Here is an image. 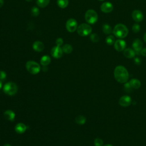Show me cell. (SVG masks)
I'll return each instance as SVG.
<instances>
[{
    "instance_id": "cell-1",
    "label": "cell",
    "mask_w": 146,
    "mask_h": 146,
    "mask_svg": "<svg viewBox=\"0 0 146 146\" xmlns=\"http://www.w3.org/2000/svg\"><path fill=\"white\" fill-rule=\"evenodd\" d=\"M114 77L119 83H126L129 78V74L127 69L123 66L119 65L114 70Z\"/></svg>"
},
{
    "instance_id": "cell-2",
    "label": "cell",
    "mask_w": 146,
    "mask_h": 146,
    "mask_svg": "<svg viewBox=\"0 0 146 146\" xmlns=\"http://www.w3.org/2000/svg\"><path fill=\"white\" fill-rule=\"evenodd\" d=\"M114 36L119 38L122 39L126 37L128 34V30L127 28L123 24H117L113 30Z\"/></svg>"
},
{
    "instance_id": "cell-3",
    "label": "cell",
    "mask_w": 146,
    "mask_h": 146,
    "mask_svg": "<svg viewBox=\"0 0 146 146\" xmlns=\"http://www.w3.org/2000/svg\"><path fill=\"white\" fill-rule=\"evenodd\" d=\"M26 68L29 72L33 75L37 74L41 70L39 64L35 61H29L26 63Z\"/></svg>"
},
{
    "instance_id": "cell-4",
    "label": "cell",
    "mask_w": 146,
    "mask_h": 146,
    "mask_svg": "<svg viewBox=\"0 0 146 146\" xmlns=\"http://www.w3.org/2000/svg\"><path fill=\"white\" fill-rule=\"evenodd\" d=\"M18 89L17 85L14 82L7 83L3 87L4 92L10 96L15 95L17 93Z\"/></svg>"
},
{
    "instance_id": "cell-5",
    "label": "cell",
    "mask_w": 146,
    "mask_h": 146,
    "mask_svg": "<svg viewBox=\"0 0 146 146\" xmlns=\"http://www.w3.org/2000/svg\"><path fill=\"white\" fill-rule=\"evenodd\" d=\"M85 20L87 23L89 24H95L98 19V16L97 13L93 10L89 9L85 13Z\"/></svg>"
},
{
    "instance_id": "cell-6",
    "label": "cell",
    "mask_w": 146,
    "mask_h": 146,
    "mask_svg": "<svg viewBox=\"0 0 146 146\" xmlns=\"http://www.w3.org/2000/svg\"><path fill=\"white\" fill-rule=\"evenodd\" d=\"M78 34L82 37H86L90 34L92 32V28L87 24H82L77 28Z\"/></svg>"
},
{
    "instance_id": "cell-7",
    "label": "cell",
    "mask_w": 146,
    "mask_h": 146,
    "mask_svg": "<svg viewBox=\"0 0 146 146\" xmlns=\"http://www.w3.org/2000/svg\"><path fill=\"white\" fill-rule=\"evenodd\" d=\"M67 30L70 33L74 32L78 28L77 21L74 18H70L67 20L66 24Z\"/></svg>"
},
{
    "instance_id": "cell-8",
    "label": "cell",
    "mask_w": 146,
    "mask_h": 146,
    "mask_svg": "<svg viewBox=\"0 0 146 146\" xmlns=\"http://www.w3.org/2000/svg\"><path fill=\"white\" fill-rule=\"evenodd\" d=\"M132 103V99L130 96L124 95L122 96L119 100V105L122 107H128Z\"/></svg>"
},
{
    "instance_id": "cell-9",
    "label": "cell",
    "mask_w": 146,
    "mask_h": 146,
    "mask_svg": "<svg viewBox=\"0 0 146 146\" xmlns=\"http://www.w3.org/2000/svg\"><path fill=\"white\" fill-rule=\"evenodd\" d=\"M63 51L62 48H61L59 46H54L52 48L51 50V54L54 58H60L62 57L63 55Z\"/></svg>"
},
{
    "instance_id": "cell-10",
    "label": "cell",
    "mask_w": 146,
    "mask_h": 146,
    "mask_svg": "<svg viewBox=\"0 0 146 146\" xmlns=\"http://www.w3.org/2000/svg\"><path fill=\"white\" fill-rule=\"evenodd\" d=\"M101 10L105 13H109L114 10V6L111 3L106 2L103 3L101 6Z\"/></svg>"
},
{
    "instance_id": "cell-11",
    "label": "cell",
    "mask_w": 146,
    "mask_h": 146,
    "mask_svg": "<svg viewBox=\"0 0 146 146\" xmlns=\"http://www.w3.org/2000/svg\"><path fill=\"white\" fill-rule=\"evenodd\" d=\"M132 47L135 53L137 54H139L143 48V42L138 38L135 39L132 43Z\"/></svg>"
},
{
    "instance_id": "cell-12",
    "label": "cell",
    "mask_w": 146,
    "mask_h": 146,
    "mask_svg": "<svg viewBox=\"0 0 146 146\" xmlns=\"http://www.w3.org/2000/svg\"><path fill=\"white\" fill-rule=\"evenodd\" d=\"M126 47V43L124 40L118 39L114 43V48L118 51H123Z\"/></svg>"
},
{
    "instance_id": "cell-13",
    "label": "cell",
    "mask_w": 146,
    "mask_h": 146,
    "mask_svg": "<svg viewBox=\"0 0 146 146\" xmlns=\"http://www.w3.org/2000/svg\"><path fill=\"white\" fill-rule=\"evenodd\" d=\"M132 19L136 22H140L143 21L144 16L143 13L139 10H135L132 13Z\"/></svg>"
},
{
    "instance_id": "cell-14",
    "label": "cell",
    "mask_w": 146,
    "mask_h": 146,
    "mask_svg": "<svg viewBox=\"0 0 146 146\" xmlns=\"http://www.w3.org/2000/svg\"><path fill=\"white\" fill-rule=\"evenodd\" d=\"M4 116L5 119L9 120V121H13L15 119L16 114L12 110H7L4 113Z\"/></svg>"
},
{
    "instance_id": "cell-15",
    "label": "cell",
    "mask_w": 146,
    "mask_h": 146,
    "mask_svg": "<svg viewBox=\"0 0 146 146\" xmlns=\"http://www.w3.org/2000/svg\"><path fill=\"white\" fill-rule=\"evenodd\" d=\"M28 128V126H26L22 123H18L16 127H15V131L18 133V134H23L24 133L27 128Z\"/></svg>"
},
{
    "instance_id": "cell-16",
    "label": "cell",
    "mask_w": 146,
    "mask_h": 146,
    "mask_svg": "<svg viewBox=\"0 0 146 146\" xmlns=\"http://www.w3.org/2000/svg\"><path fill=\"white\" fill-rule=\"evenodd\" d=\"M123 54L124 55L125 57H126L127 58H129V59H131L135 57V55H136V53L134 51V50L131 49V48H127L124 50L123 51Z\"/></svg>"
},
{
    "instance_id": "cell-17",
    "label": "cell",
    "mask_w": 146,
    "mask_h": 146,
    "mask_svg": "<svg viewBox=\"0 0 146 146\" xmlns=\"http://www.w3.org/2000/svg\"><path fill=\"white\" fill-rule=\"evenodd\" d=\"M44 44L41 41H36L33 43V49L37 52H41L44 49Z\"/></svg>"
},
{
    "instance_id": "cell-18",
    "label": "cell",
    "mask_w": 146,
    "mask_h": 146,
    "mask_svg": "<svg viewBox=\"0 0 146 146\" xmlns=\"http://www.w3.org/2000/svg\"><path fill=\"white\" fill-rule=\"evenodd\" d=\"M129 82L131 87L134 89H138L141 86V82L139 80L132 79Z\"/></svg>"
},
{
    "instance_id": "cell-19",
    "label": "cell",
    "mask_w": 146,
    "mask_h": 146,
    "mask_svg": "<svg viewBox=\"0 0 146 146\" xmlns=\"http://www.w3.org/2000/svg\"><path fill=\"white\" fill-rule=\"evenodd\" d=\"M40 62L43 66H46L50 63L51 58L48 55H44L41 58Z\"/></svg>"
},
{
    "instance_id": "cell-20",
    "label": "cell",
    "mask_w": 146,
    "mask_h": 146,
    "mask_svg": "<svg viewBox=\"0 0 146 146\" xmlns=\"http://www.w3.org/2000/svg\"><path fill=\"white\" fill-rule=\"evenodd\" d=\"M50 3V0H37V5L41 8L46 7Z\"/></svg>"
},
{
    "instance_id": "cell-21",
    "label": "cell",
    "mask_w": 146,
    "mask_h": 146,
    "mask_svg": "<svg viewBox=\"0 0 146 146\" xmlns=\"http://www.w3.org/2000/svg\"><path fill=\"white\" fill-rule=\"evenodd\" d=\"M57 3L60 8L64 9L68 5V0H57Z\"/></svg>"
},
{
    "instance_id": "cell-22",
    "label": "cell",
    "mask_w": 146,
    "mask_h": 146,
    "mask_svg": "<svg viewBox=\"0 0 146 146\" xmlns=\"http://www.w3.org/2000/svg\"><path fill=\"white\" fill-rule=\"evenodd\" d=\"M86 122V118L83 115H78L76 118V122L80 125L84 124Z\"/></svg>"
},
{
    "instance_id": "cell-23",
    "label": "cell",
    "mask_w": 146,
    "mask_h": 146,
    "mask_svg": "<svg viewBox=\"0 0 146 146\" xmlns=\"http://www.w3.org/2000/svg\"><path fill=\"white\" fill-rule=\"evenodd\" d=\"M62 49L63 52H64V53H66V54H70L72 51V50H73L72 46L69 44H66V45H63L62 47Z\"/></svg>"
},
{
    "instance_id": "cell-24",
    "label": "cell",
    "mask_w": 146,
    "mask_h": 146,
    "mask_svg": "<svg viewBox=\"0 0 146 146\" xmlns=\"http://www.w3.org/2000/svg\"><path fill=\"white\" fill-rule=\"evenodd\" d=\"M102 30L105 34H110L112 32L111 27L108 24H104L102 27Z\"/></svg>"
},
{
    "instance_id": "cell-25",
    "label": "cell",
    "mask_w": 146,
    "mask_h": 146,
    "mask_svg": "<svg viewBox=\"0 0 146 146\" xmlns=\"http://www.w3.org/2000/svg\"><path fill=\"white\" fill-rule=\"evenodd\" d=\"M115 38L113 36H109L108 37H107V38H106V42L108 45H112L113 44H114L115 43Z\"/></svg>"
},
{
    "instance_id": "cell-26",
    "label": "cell",
    "mask_w": 146,
    "mask_h": 146,
    "mask_svg": "<svg viewBox=\"0 0 146 146\" xmlns=\"http://www.w3.org/2000/svg\"><path fill=\"white\" fill-rule=\"evenodd\" d=\"M32 15L34 17H37L39 14V10L37 7H33L31 10Z\"/></svg>"
},
{
    "instance_id": "cell-27",
    "label": "cell",
    "mask_w": 146,
    "mask_h": 146,
    "mask_svg": "<svg viewBox=\"0 0 146 146\" xmlns=\"http://www.w3.org/2000/svg\"><path fill=\"white\" fill-rule=\"evenodd\" d=\"M90 39L93 42H98L99 41V37L97 34H92L90 36Z\"/></svg>"
},
{
    "instance_id": "cell-28",
    "label": "cell",
    "mask_w": 146,
    "mask_h": 146,
    "mask_svg": "<svg viewBox=\"0 0 146 146\" xmlns=\"http://www.w3.org/2000/svg\"><path fill=\"white\" fill-rule=\"evenodd\" d=\"M124 88L125 91H126V92H127V93H130V92H131L132 89H133V88L131 87V86L130 82H126V83L124 84Z\"/></svg>"
},
{
    "instance_id": "cell-29",
    "label": "cell",
    "mask_w": 146,
    "mask_h": 146,
    "mask_svg": "<svg viewBox=\"0 0 146 146\" xmlns=\"http://www.w3.org/2000/svg\"><path fill=\"white\" fill-rule=\"evenodd\" d=\"M132 30L135 33H137L140 30V26L139 24H135L132 27Z\"/></svg>"
},
{
    "instance_id": "cell-30",
    "label": "cell",
    "mask_w": 146,
    "mask_h": 146,
    "mask_svg": "<svg viewBox=\"0 0 146 146\" xmlns=\"http://www.w3.org/2000/svg\"><path fill=\"white\" fill-rule=\"evenodd\" d=\"M95 146H102L103 145V140L100 138H96L94 140Z\"/></svg>"
},
{
    "instance_id": "cell-31",
    "label": "cell",
    "mask_w": 146,
    "mask_h": 146,
    "mask_svg": "<svg viewBox=\"0 0 146 146\" xmlns=\"http://www.w3.org/2000/svg\"><path fill=\"white\" fill-rule=\"evenodd\" d=\"M7 77V74L4 71H0V80H4Z\"/></svg>"
},
{
    "instance_id": "cell-32",
    "label": "cell",
    "mask_w": 146,
    "mask_h": 146,
    "mask_svg": "<svg viewBox=\"0 0 146 146\" xmlns=\"http://www.w3.org/2000/svg\"><path fill=\"white\" fill-rule=\"evenodd\" d=\"M55 43L57 45V46H61L63 45V39L61 38H58L57 40H56V42H55Z\"/></svg>"
},
{
    "instance_id": "cell-33",
    "label": "cell",
    "mask_w": 146,
    "mask_h": 146,
    "mask_svg": "<svg viewBox=\"0 0 146 146\" xmlns=\"http://www.w3.org/2000/svg\"><path fill=\"white\" fill-rule=\"evenodd\" d=\"M134 62H135V63L137 65H140L141 63V61L140 60V59L139 58H135L134 59Z\"/></svg>"
},
{
    "instance_id": "cell-34",
    "label": "cell",
    "mask_w": 146,
    "mask_h": 146,
    "mask_svg": "<svg viewBox=\"0 0 146 146\" xmlns=\"http://www.w3.org/2000/svg\"><path fill=\"white\" fill-rule=\"evenodd\" d=\"M140 54L144 57H146V48H143L140 51Z\"/></svg>"
},
{
    "instance_id": "cell-35",
    "label": "cell",
    "mask_w": 146,
    "mask_h": 146,
    "mask_svg": "<svg viewBox=\"0 0 146 146\" xmlns=\"http://www.w3.org/2000/svg\"><path fill=\"white\" fill-rule=\"evenodd\" d=\"M4 4V0H0V8H1Z\"/></svg>"
},
{
    "instance_id": "cell-36",
    "label": "cell",
    "mask_w": 146,
    "mask_h": 146,
    "mask_svg": "<svg viewBox=\"0 0 146 146\" xmlns=\"http://www.w3.org/2000/svg\"><path fill=\"white\" fill-rule=\"evenodd\" d=\"M143 39H144V41L146 42V33L144 34V37H143Z\"/></svg>"
},
{
    "instance_id": "cell-37",
    "label": "cell",
    "mask_w": 146,
    "mask_h": 146,
    "mask_svg": "<svg viewBox=\"0 0 146 146\" xmlns=\"http://www.w3.org/2000/svg\"><path fill=\"white\" fill-rule=\"evenodd\" d=\"M2 86H3V84H2V82H1V81L0 80V89H1V87H2Z\"/></svg>"
},
{
    "instance_id": "cell-38",
    "label": "cell",
    "mask_w": 146,
    "mask_h": 146,
    "mask_svg": "<svg viewBox=\"0 0 146 146\" xmlns=\"http://www.w3.org/2000/svg\"><path fill=\"white\" fill-rule=\"evenodd\" d=\"M3 146H12V145L10 144H5Z\"/></svg>"
},
{
    "instance_id": "cell-39",
    "label": "cell",
    "mask_w": 146,
    "mask_h": 146,
    "mask_svg": "<svg viewBox=\"0 0 146 146\" xmlns=\"http://www.w3.org/2000/svg\"><path fill=\"white\" fill-rule=\"evenodd\" d=\"M103 146H113V145H112L111 144H106V145H105Z\"/></svg>"
},
{
    "instance_id": "cell-40",
    "label": "cell",
    "mask_w": 146,
    "mask_h": 146,
    "mask_svg": "<svg viewBox=\"0 0 146 146\" xmlns=\"http://www.w3.org/2000/svg\"><path fill=\"white\" fill-rule=\"evenodd\" d=\"M26 1H28V2H30V1H33V0H26Z\"/></svg>"
},
{
    "instance_id": "cell-41",
    "label": "cell",
    "mask_w": 146,
    "mask_h": 146,
    "mask_svg": "<svg viewBox=\"0 0 146 146\" xmlns=\"http://www.w3.org/2000/svg\"><path fill=\"white\" fill-rule=\"evenodd\" d=\"M98 1H104V0H98Z\"/></svg>"
}]
</instances>
